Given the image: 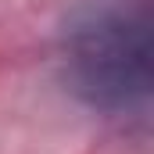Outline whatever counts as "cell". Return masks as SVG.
<instances>
[{"label":"cell","mask_w":154,"mask_h":154,"mask_svg":"<svg viewBox=\"0 0 154 154\" xmlns=\"http://www.w3.org/2000/svg\"><path fill=\"white\" fill-rule=\"evenodd\" d=\"M68 90L100 115H143L154 93L151 0H79L61 25Z\"/></svg>","instance_id":"6da1fadb"}]
</instances>
